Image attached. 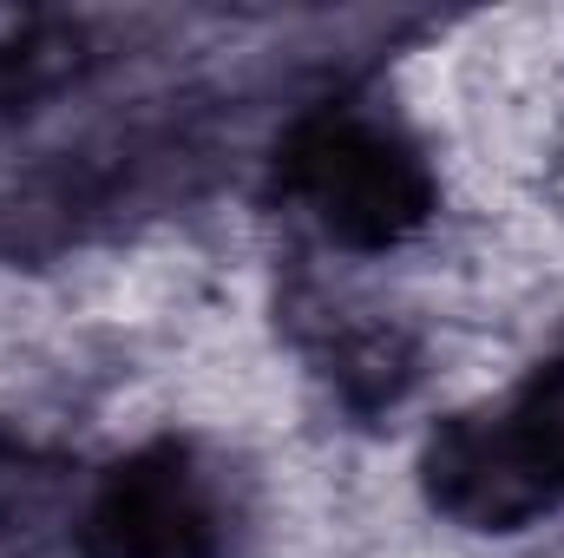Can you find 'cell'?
Segmentation results:
<instances>
[{
  "instance_id": "obj_1",
  "label": "cell",
  "mask_w": 564,
  "mask_h": 558,
  "mask_svg": "<svg viewBox=\"0 0 564 558\" xmlns=\"http://www.w3.org/2000/svg\"><path fill=\"white\" fill-rule=\"evenodd\" d=\"M282 191L348 250H388L433 211L426 158L368 112H315L282 144Z\"/></svg>"
},
{
  "instance_id": "obj_2",
  "label": "cell",
  "mask_w": 564,
  "mask_h": 558,
  "mask_svg": "<svg viewBox=\"0 0 564 558\" xmlns=\"http://www.w3.org/2000/svg\"><path fill=\"white\" fill-rule=\"evenodd\" d=\"M86 558H224V500L184 447L119 460L79 513Z\"/></svg>"
},
{
  "instance_id": "obj_3",
  "label": "cell",
  "mask_w": 564,
  "mask_h": 558,
  "mask_svg": "<svg viewBox=\"0 0 564 558\" xmlns=\"http://www.w3.org/2000/svg\"><path fill=\"white\" fill-rule=\"evenodd\" d=\"M426 500L473 526V533H519L532 519H545L552 506H564L552 493V480L539 473V460L525 453L519 427L506 408H479V415L446 420L433 440H426L421 460Z\"/></svg>"
},
{
  "instance_id": "obj_4",
  "label": "cell",
  "mask_w": 564,
  "mask_h": 558,
  "mask_svg": "<svg viewBox=\"0 0 564 558\" xmlns=\"http://www.w3.org/2000/svg\"><path fill=\"white\" fill-rule=\"evenodd\" d=\"M506 415H512V427H519L525 453L539 460V473L552 480V493L564 500V355L545 362V368L506 401Z\"/></svg>"
},
{
  "instance_id": "obj_5",
  "label": "cell",
  "mask_w": 564,
  "mask_h": 558,
  "mask_svg": "<svg viewBox=\"0 0 564 558\" xmlns=\"http://www.w3.org/2000/svg\"><path fill=\"white\" fill-rule=\"evenodd\" d=\"M46 513H53V473L26 447L0 440V558L26 552Z\"/></svg>"
}]
</instances>
